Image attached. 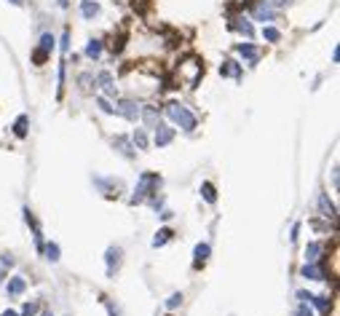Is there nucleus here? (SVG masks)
Listing matches in <instances>:
<instances>
[{"label": "nucleus", "instance_id": "f257e3e1", "mask_svg": "<svg viewBox=\"0 0 340 316\" xmlns=\"http://www.w3.org/2000/svg\"><path fill=\"white\" fill-rule=\"evenodd\" d=\"M158 188H161V174H158V172H142L140 180H137L132 204H145L150 196L158 193Z\"/></svg>", "mask_w": 340, "mask_h": 316}, {"label": "nucleus", "instance_id": "f03ea898", "mask_svg": "<svg viewBox=\"0 0 340 316\" xmlns=\"http://www.w3.org/2000/svg\"><path fill=\"white\" fill-rule=\"evenodd\" d=\"M166 115H169V121L177 123V126L185 129V131H193L195 126H198V118H195L191 110H188L185 105H180V102H169L166 105Z\"/></svg>", "mask_w": 340, "mask_h": 316}, {"label": "nucleus", "instance_id": "7ed1b4c3", "mask_svg": "<svg viewBox=\"0 0 340 316\" xmlns=\"http://www.w3.org/2000/svg\"><path fill=\"white\" fill-rule=\"evenodd\" d=\"M201 75H204V64H198V59H188V62L180 64V78L188 83V86H195V83L201 81Z\"/></svg>", "mask_w": 340, "mask_h": 316}, {"label": "nucleus", "instance_id": "20e7f679", "mask_svg": "<svg viewBox=\"0 0 340 316\" xmlns=\"http://www.w3.org/2000/svg\"><path fill=\"white\" fill-rule=\"evenodd\" d=\"M115 113L123 115L126 121L137 123V121H140V102H137V100H118V102H115Z\"/></svg>", "mask_w": 340, "mask_h": 316}, {"label": "nucleus", "instance_id": "39448f33", "mask_svg": "<svg viewBox=\"0 0 340 316\" xmlns=\"http://www.w3.org/2000/svg\"><path fill=\"white\" fill-rule=\"evenodd\" d=\"M300 276L308 281H324L327 279V271H324V263L316 260V263H305L303 268H300Z\"/></svg>", "mask_w": 340, "mask_h": 316}, {"label": "nucleus", "instance_id": "423d86ee", "mask_svg": "<svg viewBox=\"0 0 340 316\" xmlns=\"http://www.w3.org/2000/svg\"><path fill=\"white\" fill-rule=\"evenodd\" d=\"M121 260H123V249L118 244L107 247V252H104V263H107V276H115L121 268Z\"/></svg>", "mask_w": 340, "mask_h": 316}, {"label": "nucleus", "instance_id": "0eeeda50", "mask_svg": "<svg viewBox=\"0 0 340 316\" xmlns=\"http://www.w3.org/2000/svg\"><path fill=\"white\" fill-rule=\"evenodd\" d=\"M153 142L155 148H166V145L174 142V129L166 126V123H158V126L153 129Z\"/></svg>", "mask_w": 340, "mask_h": 316}, {"label": "nucleus", "instance_id": "6e6552de", "mask_svg": "<svg viewBox=\"0 0 340 316\" xmlns=\"http://www.w3.org/2000/svg\"><path fill=\"white\" fill-rule=\"evenodd\" d=\"M158 118H161V110H158V105H145V107H140V121L145 123L147 129H155L158 126Z\"/></svg>", "mask_w": 340, "mask_h": 316}, {"label": "nucleus", "instance_id": "1a4fd4ad", "mask_svg": "<svg viewBox=\"0 0 340 316\" xmlns=\"http://www.w3.org/2000/svg\"><path fill=\"white\" fill-rule=\"evenodd\" d=\"M94 185L99 188L104 196H110V199H113V196H118L121 190H123L121 180H102V177H97V180H94Z\"/></svg>", "mask_w": 340, "mask_h": 316}, {"label": "nucleus", "instance_id": "9d476101", "mask_svg": "<svg viewBox=\"0 0 340 316\" xmlns=\"http://www.w3.org/2000/svg\"><path fill=\"white\" fill-rule=\"evenodd\" d=\"M252 16L257 19V22H276V8H271V5H265V3H254V8H252Z\"/></svg>", "mask_w": 340, "mask_h": 316}, {"label": "nucleus", "instance_id": "9b49d317", "mask_svg": "<svg viewBox=\"0 0 340 316\" xmlns=\"http://www.w3.org/2000/svg\"><path fill=\"white\" fill-rule=\"evenodd\" d=\"M24 289H27V279L24 276H11L8 284H5V295L8 298H19V295H24Z\"/></svg>", "mask_w": 340, "mask_h": 316}, {"label": "nucleus", "instance_id": "f8f14e48", "mask_svg": "<svg viewBox=\"0 0 340 316\" xmlns=\"http://www.w3.org/2000/svg\"><path fill=\"white\" fill-rule=\"evenodd\" d=\"M316 204H319V212H322V217H327V220H335V217H338L335 204L330 201V196H327V193H319Z\"/></svg>", "mask_w": 340, "mask_h": 316}, {"label": "nucleus", "instance_id": "ddd939ff", "mask_svg": "<svg viewBox=\"0 0 340 316\" xmlns=\"http://www.w3.org/2000/svg\"><path fill=\"white\" fill-rule=\"evenodd\" d=\"M113 145H115V150H118V153L123 156V158H134L137 153H134V145H132V140H129V137H123V134H118V137H115V140H113Z\"/></svg>", "mask_w": 340, "mask_h": 316}, {"label": "nucleus", "instance_id": "4468645a", "mask_svg": "<svg viewBox=\"0 0 340 316\" xmlns=\"http://www.w3.org/2000/svg\"><path fill=\"white\" fill-rule=\"evenodd\" d=\"M220 75L222 78H241L244 75V67H241L239 62H233V59H225V62L220 64Z\"/></svg>", "mask_w": 340, "mask_h": 316}, {"label": "nucleus", "instance_id": "2eb2a0df", "mask_svg": "<svg viewBox=\"0 0 340 316\" xmlns=\"http://www.w3.org/2000/svg\"><path fill=\"white\" fill-rule=\"evenodd\" d=\"M94 83L99 86L104 94H115V81H113V75H110L107 70H102V72H97V78H94Z\"/></svg>", "mask_w": 340, "mask_h": 316}, {"label": "nucleus", "instance_id": "dca6fc26", "mask_svg": "<svg viewBox=\"0 0 340 316\" xmlns=\"http://www.w3.org/2000/svg\"><path fill=\"white\" fill-rule=\"evenodd\" d=\"M228 27H231V30H239L241 35L246 38V41H249V38L254 35V27H252V22H249V19H246V16H239V19H233V22L228 24Z\"/></svg>", "mask_w": 340, "mask_h": 316}, {"label": "nucleus", "instance_id": "f3484780", "mask_svg": "<svg viewBox=\"0 0 340 316\" xmlns=\"http://www.w3.org/2000/svg\"><path fill=\"white\" fill-rule=\"evenodd\" d=\"M324 241H308V247H305V263H316V260H322V255H324Z\"/></svg>", "mask_w": 340, "mask_h": 316}, {"label": "nucleus", "instance_id": "a211bd4d", "mask_svg": "<svg viewBox=\"0 0 340 316\" xmlns=\"http://www.w3.org/2000/svg\"><path fill=\"white\" fill-rule=\"evenodd\" d=\"M209 255H212V247H209L206 244V241H201V244H195V249H193V265L195 268H201V265H204V263L209 260Z\"/></svg>", "mask_w": 340, "mask_h": 316}, {"label": "nucleus", "instance_id": "6ab92c4d", "mask_svg": "<svg viewBox=\"0 0 340 316\" xmlns=\"http://www.w3.org/2000/svg\"><path fill=\"white\" fill-rule=\"evenodd\" d=\"M236 54H241V56H244L249 64H254V62L260 59V51L254 49L252 43H236Z\"/></svg>", "mask_w": 340, "mask_h": 316}, {"label": "nucleus", "instance_id": "aec40b11", "mask_svg": "<svg viewBox=\"0 0 340 316\" xmlns=\"http://www.w3.org/2000/svg\"><path fill=\"white\" fill-rule=\"evenodd\" d=\"M99 3H97V0H81V16L83 19H89V22H91V19H97V16H99Z\"/></svg>", "mask_w": 340, "mask_h": 316}, {"label": "nucleus", "instance_id": "412c9836", "mask_svg": "<svg viewBox=\"0 0 340 316\" xmlns=\"http://www.w3.org/2000/svg\"><path fill=\"white\" fill-rule=\"evenodd\" d=\"M14 134L19 137V140H24V137L30 134V115H19L14 121Z\"/></svg>", "mask_w": 340, "mask_h": 316}, {"label": "nucleus", "instance_id": "4be33fe9", "mask_svg": "<svg viewBox=\"0 0 340 316\" xmlns=\"http://www.w3.org/2000/svg\"><path fill=\"white\" fill-rule=\"evenodd\" d=\"M102 49H104V46H102L99 38H91V41L86 43V51H83V54H86L89 59H99L102 56Z\"/></svg>", "mask_w": 340, "mask_h": 316}, {"label": "nucleus", "instance_id": "5701e85b", "mask_svg": "<svg viewBox=\"0 0 340 316\" xmlns=\"http://www.w3.org/2000/svg\"><path fill=\"white\" fill-rule=\"evenodd\" d=\"M311 306H316L319 314H330L332 300H330V295H313V298H311Z\"/></svg>", "mask_w": 340, "mask_h": 316}, {"label": "nucleus", "instance_id": "b1692460", "mask_svg": "<svg viewBox=\"0 0 340 316\" xmlns=\"http://www.w3.org/2000/svg\"><path fill=\"white\" fill-rule=\"evenodd\" d=\"M43 252H46V260H51V263H59L62 260V249L56 241H49V244L43 247Z\"/></svg>", "mask_w": 340, "mask_h": 316}, {"label": "nucleus", "instance_id": "393cba45", "mask_svg": "<svg viewBox=\"0 0 340 316\" xmlns=\"http://www.w3.org/2000/svg\"><path fill=\"white\" fill-rule=\"evenodd\" d=\"M201 199L206 204H217V188L212 182H201Z\"/></svg>", "mask_w": 340, "mask_h": 316}, {"label": "nucleus", "instance_id": "a878e982", "mask_svg": "<svg viewBox=\"0 0 340 316\" xmlns=\"http://www.w3.org/2000/svg\"><path fill=\"white\" fill-rule=\"evenodd\" d=\"M172 239H174V230H172V228H161L158 233H155V239H153V247L158 249V247H163V244H169Z\"/></svg>", "mask_w": 340, "mask_h": 316}, {"label": "nucleus", "instance_id": "bb28decb", "mask_svg": "<svg viewBox=\"0 0 340 316\" xmlns=\"http://www.w3.org/2000/svg\"><path fill=\"white\" fill-rule=\"evenodd\" d=\"M132 145H134V148H140V150H147L150 148V140H147L145 129H137L134 131V134H132Z\"/></svg>", "mask_w": 340, "mask_h": 316}, {"label": "nucleus", "instance_id": "cd10ccee", "mask_svg": "<svg viewBox=\"0 0 340 316\" xmlns=\"http://www.w3.org/2000/svg\"><path fill=\"white\" fill-rule=\"evenodd\" d=\"M263 38H265L268 43H279L281 41V32L276 27H271V24H265V27H263Z\"/></svg>", "mask_w": 340, "mask_h": 316}, {"label": "nucleus", "instance_id": "c85d7f7f", "mask_svg": "<svg viewBox=\"0 0 340 316\" xmlns=\"http://www.w3.org/2000/svg\"><path fill=\"white\" fill-rule=\"evenodd\" d=\"M38 311H41V306H38V303L35 300H27V303H24V306H22V314H19V316H38Z\"/></svg>", "mask_w": 340, "mask_h": 316}, {"label": "nucleus", "instance_id": "c756f323", "mask_svg": "<svg viewBox=\"0 0 340 316\" xmlns=\"http://www.w3.org/2000/svg\"><path fill=\"white\" fill-rule=\"evenodd\" d=\"M54 35H49V32H46V35H41V43H38V49H43V51H49L51 54V49H54Z\"/></svg>", "mask_w": 340, "mask_h": 316}, {"label": "nucleus", "instance_id": "7c9ffc66", "mask_svg": "<svg viewBox=\"0 0 340 316\" xmlns=\"http://www.w3.org/2000/svg\"><path fill=\"white\" fill-rule=\"evenodd\" d=\"M97 105H99V110L102 113H107V115H115V107L110 105V100L107 97H97Z\"/></svg>", "mask_w": 340, "mask_h": 316}, {"label": "nucleus", "instance_id": "2f4dec72", "mask_svg": "<svg viewBox=\"0 0 340 316\" xmlns=\"http://www.w3.org/2000/svg\"><path fill=\"white\" fill-rule=\"evenodd\" d=\"M182 300H185V298H182V292H174V295H169V300H166V308H169V311H174V308H180V306H182Z\"/></svg>", "mask_w": 340, "mask_h": 316}, {"label": "nucleus", "instance_id": "473e14b6", "mask_svg": "<svg viewBox=\"0 0 340 316\" xmlns=\"http://www.w3.org/2000/svg\"><path fill=\"white\" fill-rule=\"evenodd\" d=\"M78 83H81V89L86 91V89H91V83H94V75H91V72H83V75L78 78Z\"/></svg>", "mask_w": 340, "mask_h": 316}, {"label": "nucleus", "instance_id": "72a5a7b5", "mask_svg": "<svg viewBox=\"0 0 340 316\" xmlns=\"http://www.w3.org/2000/svg\"><path fill=\"white\" fill-rule=\"evenodd\" d=\"M46 59H49V51H43V49H35V51H32V62H35V64H43Z\"/></svg>", "mask_w": 340, "mask_h": 316}, {"label": "nucleus", "instance_id": "f704fd0d", "mask_svg": "<svg viewBox=\"0 0 340 316\" xmlns=\"http://www.w3.org/2000/svg\"><path fill=\"white\" fill-rule=\"evenodd\" d=\"M260 3H265V5H271V8H284V5H290L292 0H260Z\"/></svg>", "mask_w": 340, "mask_h": 316}, {"label": "nucleus", "instance_id": "c9c22d12", "mask_svg": "<svg viewBox=\"0 0 340 316\" xmlns=\"http://www.w3.org/2000/svg\"><path fill=\"white\" fill-rule=\"evenodd\" d=\"M102 303H104V308H107V314H110V316H121V311L113 306V300H110V298H102Z\"/></svg>", "mask_w": 340, "mask_h": 316}, {"label": "nucleus", "instance_id": "e433bc0d", "mask_svg": "<svg viewBox=\"0 0 340 316\" xmlns=\"http://www.w3.org/2000/svg\"><path fill=\"white\" fill-rule=\"evenodd\" d=\"M295 316H313V311H311V306H308V303H300V306H297V311H295Z\"/></svg>", "mask_w": 340, "mask_h": 316}, {"label": "nucleus", "instance_id": "4c0bfd02", "mask_svg": "<svg viewBox=\"0 0 340 316\" xmlns=\"http://www.w3.org/2000/svg\"><path fill=\"white\" fill-rule=\"evenodd\" d=\"M59 43H62V46H59V49H62V54H67V51H70V32H64Z\"/></svg>", "mask_w": 340, "mask_h": 316}, {"label": "nucleus", "instance_id": "58836bf2", "mask_svg": "<svg viewBox=\"0 0 340 316\" xmlns=\"http://www.w3.org/2000/svg\"><path fill=\"white\" fill-rule=\"evenodd\" d=\"M0 265H3V268H11V265H14V258H11V255H3V258H0Z\"/></svg>", "mask_w": 340, "mask_h": 316}, {"label": "nucleus", "instance_id": "ea45409f", "mask_svg": "<svg viewBox=\"0 0 340 316\" xmlns=\"http://www.w3.org/2000/svg\"><path fill=\"white\" fill-rule=\"evenodd\" d=\"M3 316H19L16 311H11V308H8V311H3Z\"/></svg>", "mask_w": 340, "mask_h": 316}, {"label": "nucleus", "instance_id": "a19ab883", "mask_svg": "<svg viewBox=\"0 0 340 316\" xmlns=\"http://www.w3.org/2000/svg\"><path fill=\"white\" fill-rule=\"evenodd\" d=\"M8 3H11V5H22L24 0H8Z\"/></svg>", "mask_w": 340, "mask_h": 316}, {"label": "nucleus", "instance_id": "79ce46f5", "mask_svg": "<svg viewBox=\"0 0 340 316\" xmlns=\"http://www.w3.org/2000/svg\"><path fill=\"white\" fill-rule=\"evenodd\" d=\"M38 316H54V314H51V311H43V314H38Z\"/></svg>", "mask_w": 340, "mask_h": 316}, {"label": "nucleus", "instance_id": "37998d69", "mask_svg": "<svg viewBox=\"0 0 340 316\" xmlns=\"http://www.w3.org/2000/svg\"><path fill=\"white\" fill-rule=\"evenodd\" d=\"M59 5H62V8H64V5H67V0H59Z\"/></svg>", "mask_w": 340, "mask_h": 316}, {"label": "nucleus", "instance_id": "c03bdc74", "mask_svg": "<svg viewBox=\"0 0 340 316\" xmlns=\"http://www.w3.org/2000/svg\"><path fill=\"white\" fill-rule=\"evenodd\" d=\"M0 284H3V268H0Z\"/></svg>", "mask_w": 340, "mask_h": 316}]
</instances>
